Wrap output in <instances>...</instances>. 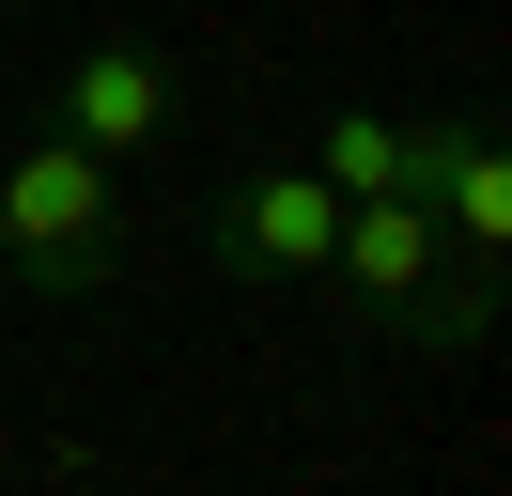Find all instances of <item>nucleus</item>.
Instances as JSON below:
<instances>
[{"label": "nucleus", "instance_id": "f257e3e1", "mask_svg": "<svg viewBox=\"0 0 512 496\" xmlns=\"http://www.w3.org/2000/svg\"><path fill=\"white\" fill-rule=\"evenodd\" d=\"M125 248H140V202H125V171L109 155H78V140H16L0 155V279L16 295H109L125 279Z\"/></svg>", "mask_w": 512, "mask_h": 496}, {"label": "nucleus", "instance_id": "7ed1b4c3", "mask_svg": "<svg viewBox=\"0 0 512 496\" xmlns=\"http://www.w3.org/2000/svg\"><path fill=\"white\" fill-rule=\"evenodd\" d=\"M218 264L249 279V295H311L326 264H342V202H326L311 171H295V155H264V171H233V202H218Z\"/></svg>", "mask_w": 512, "mask_h": 496}, {"label": "nucleus", "instance_id": "20e7f679", "mask_svg": "<svg viewBox=\"0 0 512 496\" xmlns=\"http://www.w3.org/2000/svg\"><path fill=\"white\" fill-rule=\"evenodd\" d=\"M419 217H435V248L497 295V264H512V155H497V124H481V109L419 124Z\"/></svg>", "mask_w": 512, "mask_h": 496}, {"label": "nucleus", "instance_id": "f03ea898", "mask_svg": "<svg viewBox=\"0 0 512 496\" xmlns=\"http://www.w3.org/2000/svg\"><path fill=\"white\" fill-rule=\"evenodd\" d=\"M171 124H187V78H171V47H140V31H94V47L63 62V93H47V140H78V155H156Z\"/></svg>", "mask_w": 512, "mask_h": 496}, {"label": "nucleus", "instance_id": "39448f33", "mask_svg": "<svg viewBox=\"0 0 512 496\" xmlns=\"http://www.w3.org/2000/svg\"><path fill=\"white\" fill-rule=\"evenodd\" d=\"M295 171H311L326 202H419V124H388V109H326Z\"/></svg>", "mask_w": 512, "mask_h": 496}]
</instances>
